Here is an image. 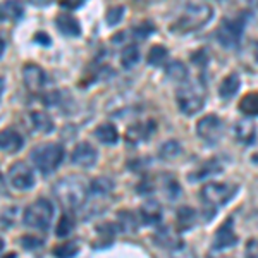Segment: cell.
I'll use <instances>...</instances> for the list:
<instances>
[{
	"label": "cell",
	"mask_w": 258,
	"mask_h": 258,
	"mask_svg": "<svg viewBox=\"0 0 258 258\" xmlns=\"http://www.w3.org/2000/svg\"><path fill=\"white\" fill-rule=\"evenodd\" d=\"M244 26H246V19L244 16H238V18H229L220 23L215 33V38L224 48H234L239 45L241 36H243Z\"/></svg>",
	"instance_id": "cell-7"
},
{
	"label": "cell",
	"mask_w": 258,
	"mask_h": 258,
	"mask_svg": "<svg viewBox=\"0 0 258 258\" xmlns=\"http://www.w3.org/2000/svg\"><path fill=\"white\" fill-rule=\"evenodd\" d=\"M24 2L31 4V6H35V7H45L50 4V0H24Z\"/></svg>",
	"instance_id": "cell-42"
},
{
	"label": "cell",
	"mask_w": 258,
	"mask_h": 258,
	"mask_svg": "<svg viewBox=\"0 0 258 258\" xmlns=\"http://www.w3.org/2000/svg\"><path fill=\"white\" fill-rule=\"evenodd\" d=\"M31 160L35 167L40 170L43 176L55 172L59 169L66 157V150L60 143H45L31 150Z\"/></svg>",
	"instance_id": "cell-3"
},
{
	"label": "cell",
	"mask_w": 258,
	"mask_h": 258,
	"mask_svg": "<svg viewBox=\"0 0 258 258\" xmlns=\"http://www.w3.org/2000/svg\"><path fill=\"white\" fill-rule=\"evenodd\" d=\"M95 136H97V140L103 145H115L119 141L117 129H115L114 124H110V122L100 124V126L95 129Z\"/></svg>",
	"instance_id": "cell-20"
},
{
	"label": "cell",
	"mask_w": 258,
	"mask_h": 258,
	"mask_svg": "<svg viewBox=\"0 0 258 258\" xmlns=\"http://www.w3.org/2000/svg\"><path fill=\"white\" fill-rule=\"evenodd\" d=\"M234 136L241 145H253L256 141V126L253 120L241 119L234 124Z\"/></svg>",
	"instance_id": "cell-13"
},
{
	"label": "cell",
	"mask_w": 258,
	"mask_h": 258,
	"mask_svg": "<svg viewBox=\"0 0 258 258\" xmlns=\"http://www.w3.org/2000/svg\"><path fill=\"white\" fill-rule=\"evenodd\" d=\"M74 229V220L71 217V214H64L57 224V229H55V234L57 238H68V236L73 232Z\"/></svg>",
	"instance_id": "cell-32"
},
{
	"label": "cell",
	"mask_w": 258,
	"mask_h": 258,
	"mask_svg": "<svg viewBox=\"0 0 258 258\" xmlns=\"http://www.w3.org/2000/svg\"><path fill=\"white\" fill-rule=\"evenodd\" d=\"M165 73H167V76L170 78V80H176V81L188 80V68H186V64L181 60L170 62V64L167 66V69H165Z\"/></svg>",
	"instance_id": "cell-29"
},
{
	"label": "cell",
	"mask_w": 258,
	"mask_h": 258,
	"mask_svg": "<svg viewBox=\"0 0 258 258\" xmlns=\"http://www.w3.org/2000/svg\"><path fill=\"white\" fill-rule=\"evenodd\" d=\"M159 153H160L162 159H165V160H174V159H177V157L182 153L181 143H179V141H176V140L165 141V143L160 147Z\"/></svg>",
	"instance_id": "cell-31"
},
{
	"label": "cell",
	"mask_w": 258,
	"mask_h": 258,
	"mask_svg": "<svg viewBox=\"0 0 258 258\" xmlns=\"http://www.w3.org/2000/svg\"><path fill=\"white\" fill-rule=\"evenodd\" d=\"M155 239H157V243H159L162 248H167V249H176L179 246H182L181 241L177 239V236L174 234L172 229H167V227L160 229V231L157 232Z\"/></svg>",
	"instance_id": "cell-26"
},
{
	"label": "cell",
	"mask_w": 258,
	"mask_h": 258,
	"mask_svg": "<svg viewBox=\"0 0 258 258\" xmlns=\"http://www.w3.org/2000/svg\"><path fill=\"white\" fill-rule=\"evenodd\" d=\"M7 176H9V184L14 189L28 191L35 186V174L24 162H14L9 167Z\"/></svg>",
	"instance_id": "cell-9"
},
{
	"label": "cell",
	"mask_w": 258,
	"mask_h": 258,
	"mask_svg": "<svg viewBox=\"0 0 258 258\" xmlns=\"http://www.w3.org/2000/svg\"><path fill=\"white\" fill-rule=\"evenodd\" d=\"M85 2L86 0H59L60 7H64V9H78V7H81Z\"/></svg>",
	"instance_id": "cell-39"
},
{
	"label": "cell",
	"mask_w": 258,
	"mask_h": 258,
	"mask_svg": "<svg viewBox=\"0 0 258 258\" xmlns=\"http://www.w3.org/2000/svg\"><path fill=\"white\" fill-rule=\"evenodd\" d=\"M97 150L91 147L90 143L86 141H81L74 147L73 153H71V162L78 167H83V169H88V167H93L97 164Z\"/></svg>",
	"instance_id": "cell-10"
},
{
	"label": "cell",
	"mask_w": 258,
	"mask_h": 258,
	"mask_svg": "<svg viewBox=\"0 0 258 258\" xmlns=\"http://www.w3.org/2000/svg\"><path fill=\"white\" fill-rule=\"evenodd\" d=\"M140 60V48L136 45H126L120 50V64L126 69H131L138 64Z\"/></svg>",
	"instance_id": "cell-28"
},
{
	"label": "cell",
	"mask_w": 258,
	"mask_h": 258,
	"mask_svg": "<svg viewBox=\"0 0 258 258\" xmlns=\"http://www.w3.org/2000/svg\"><path fill=\"white\" fill-rule=\"evenodd\" d=\"M35 41L38 45H41V47H50V43H52V40H50V36L47 35V33L43 31H38L35 35Z\"/></svg>",
	"instance_id": "cell-40"
},
{
	"label": "cell",
	"mask_w": 258,
	"mask_h": 258,
	"mask_svg": "<svg viewBox=\"0 0 258 258\" xmlns=\"http://www.w3.org/2000/svg\"><path fill=\"white\" fill-rule=\"evenodd\" d=\"M222 170V165L219 164L217 160H212V162H207L205 165L202 167V170L198 172V176L197 177H205V176H209V174H215V172H220Z\"/></svg>",
	"instance_id": "cell-37"
},
{
	"label": "cell",
	"mask_w": 258,
	"mask_h": 258,
	"mask_svg": "<svg viewBox=\"0 0 258 258\" xmlns=\"http://www.w3.org/2000/svg\"><path fill=\"white\" fill-rule=\"evenodd\" d=\"M236 191H238V186H231L226 184V182H209L202 188L203 205L209 209L212 215L217 209L226 205L229 200H232Z\"/></svg>",
	"instance_id": "cell-5"
},
{
	"label": "cell",
	"mask_w": 258,
	"mask_h": 258,
	"mask_svg": "<svg viewBox=\"0 0 258 258\" xmlns=\"http://www.w3.org/2000/svg\"><path fill=\"white\" fill-rule=\"evenodd\" d=\"M6 193H7V184H6V181H4L2 174H0V195H6Z\"/></svg>",
	"instance_id": "cell-43"
},
{
	"label": "cell",
	"mask_w": 258,
	"mask_h": 258,
	"mask_svg": "<svg viewBox=\"0 0 258 258\" xmlns=\"http://www.w3.org/2000/svg\"><path fill=\"white\" fill-rule=\"evenodd\" d=\"M197 222V212L191 207H181L176 214V224L179 227V231H188L195 226Z\"/></svg>",
	"instance_id": "cell-23"
},
{
	"label": "cell",
	"mask_w": 258,
	"mask_h": 258,
	"mask_svg": "<svg viewBox=\"0 0 258 258\" xmlns=\"http://www.w3.org/2000/svg\"><path fill=\"white\" fill-rule=\"evenodd\" d=\"M4 258H18V255H16V253H9V255H6Z\"/></svg>",
	"instance_id": "cell-46"
},
{
	"label": "cell",
	"mask_w": 258,
	"mask_h": 258,
	"mask_svg": "<svg viewBox=\"0 0 258 258\" xmlns=\"http://www.w3.org/2000/svg\"><path fill=\"white\" fill-rule=\"evenodd\" d=\"M214 9L207 4H193L188 9H184L179 18L170 24V31L177 33V35H188L203 28L212 19Z\"/></svg>",
	"instance_id": "cell-2"
},
{
	"label": "cell",
	"mask_w": 258,
	"mask_h": 258,
	"mask_svg": "<svg viewBox=\"0 0 258 258\" xmlns=\"http://www.w3.org/2000/svg\"><path fill=\"white\" fill-rule=\"evenodd\" d=\"M238 244V236L232 227V219H227L214 236V249H227Z\"/></svg>",
	"instance_id": "cell-11"
},
{
	"label": "cell",
	"mask_w": 258,
	"mask_h": 258,
	"mask_svg": "<svg viewBox=\"0 0 258 258\" xmlns=\"http://www.w3.org/2000/svg\"><path fill=\"white\" fill-rule=\"evenodd\" d=\"M21 246L24 249L33 251V249H38L43 246V241L40 238H35V236H23V238H21Z\"/></svg>",
	"instance_id": "cell-36"
},
{
	"label": "cell",
	"mask_w": 258,
	"mask_h": 258,
	"mask_svg": "<svg viewBox=\"0 0 258 258\" xmlns=\"http://www.w3.org/2000/svg\"><path fill=\"white\" fill-rule=\"evenodd\" d=\"M160 191L169 202H174V200H179L181 197V186H179L177 179L172 176H162V182H160Z\"/></svg>",
	"instance_id": "cell-22"
},
{
	"label": "cell",
	"mask_w": 258,
	"mask_h": 258,
	"mask_svg": "<svg viewBox=\"0 0 258 258\" xmlns=\"http://www.w3.org/2000/svg\"><path fill=\"white\" fill-rule=\"evenodd\" d=\"M23 136L16 129H6V131L0 133V150H4V152H19L23 148Z\"/></svg>",
	"instance_id": "cell-16"
},
{
	"label": "cell",
	"mask_w": 258,
	"mask_h": 258,
	"mask_svg": "<svg viewBox=\"0 0 258 258\" xmlns=\"http://www.w3.org/2000/svg\"><path fill=\"white\" fill-rule=\"evenodd\" d=\"M155 131V122L153 120H147V122L135 124L127 129L126 133V141L129 145H138L141 140H147L153 135Z\"/></svg>",
	"instance_id": "cell-14"
},
{
	"label": "cell",
	"mask_w": 258,
	"mask_h": 258,
	"mask_svg": "<svg viewBox=\"0 0 258 258\" xmlns=\"http://www.w3.org/2000/svg\"><path fill=\"white\" fill-rule=\"evenodd\" d=\"M23 81L26 85L28 90L31 91H38L43 88L47 76H45V71L36 64H24L23 66Z\"/></svg>",
	"instance_id": "cell-12"
},
{
	"label": "cell",
	"mask_w": 258,
	"mask_h": 258,
	"mask_svg": "<svg viewBox=\"0 0 258 258\" xmlns=\"http://www.w3.org/2000/svg\"><path fill=\"white\" fill-rule=\"evenodd\" d=\"M53 256L55 258H74L80 253V243L76 239H69L60 243L59 246L53 248Z\"/></svg>",
	"instance_id": "cell-27"
},
{
	"label": "cell",
	"mask_w": 258,
	"mask_h": 258,
	"mask_svg": "<svg viewBox=\"0 0 258 258\" xmlns=\"http://www.w3.org/2000/svg\"><path fill=\"white\" fill-rule=\"evenodd\" d=\"M255 59H256V62H258V43L255 45Z\"/></svg>",
	"instance_id": "cell-47"
},
{
	"label": "cell",
	"mask_w": 258,
	"mask_h": 258,
	"mask_svg": "<svg viewBox=\"0 0 258 258\" xmlns=\"http://www.w3.org/2000/svg\"><path fill=\"white\" fill-rule=\"evenodd\" d=\"M170 258H197V256H195V253L191 251V249L184 248V246H179L176 249H172Z\"/></svg>",
	"instance_id": "cell-38"
},
{
	"label": "cell",
	"mask_w": 258,
	"mask_h": 258,
	"mask_svg": "<svg viewBox=\"0 0 258 258\" xmlns=\"http://www.w3.org/2000/svg\"><path fill=\"white\" fill-rule=\"evenodd\" d=\"M4 246H6V243H4V239H0V251L4 249Z\"/></svg>",
	"instance_id": "cell-48"
},
{
	"label": "cell",
	"mask_w": 258,
	"mask_h": 258,
	"mask_svg": "<svg viewBox=\"0 0 258 258\" xmlns=\"http://www.w3.org/2000/svg\"><path fill=\"white\" fill-rule=\"evenodd\" d=\"M119 224H120V229H124V231H136V217L131 214V212L127 210H122L119 214Z\"/></svg>",
	"instance_id": "cell-33"
},
{
	"label": "cell",
	"mask_w": 258,
	"mask_h": 258,
	"mask_svg": "<svg viewBox=\"0 0 258 258\" xmlns=\"http://www.w3.org/2000/svg\"><path fill=\"white\" fill-rule=\"evenodd\" d=\"M124 12H126V9H124L122 6L110 7V9L107 11V19H105L107 24H109V26H115V24H119L124 18Z\"/></svg>",
	"instance_id": "cell-34"
},
{
	"label": "cell",
	"mask_w": 258,
	"mask_h": 258,
	"mask_svg": "<svg viewBox=\"0 0 258 258\" xmlns=\"http://www.w3.org/2000/svg\"><path fill=\"white\" fill-rule=\"evenodd\" d=\"M112 191H114V182L109 177H97L90 182V193L97 198L110 197Z\"/></svg>",
	"instance_id": "cell-21"
},
{
	"label": "cell",
	"mask_w": 258,
	"mask_h": 258,
	"mask_svg": "<svg viewBox=\"0 0 258 258\" xmlns=\"http://www.w3.org/2000/svg\"><path fill=\"white\" fill-rule=\"evenodd\" d=\"M55 26H57V30L66 36H80L81 35L80 21H78L76 18H73V16H68V14L57 16Z\"/></svg>",
	"instance_id": "cell-17"
},
{
	"label": "cell",
	"mask_w": 258,
	"mask_h": 258,
	"mask_svg": "<svg viewBox=\"0 0 258 258\" xmlns=\"http://www.w3.org/2000/svg\"><path fill=\"white\" fill-rule=\"evenodd\" d=\"M4 88H6V81H4V78H0V95L4 93Z\"/></svg>",
	"instance_id": "cell-45"
},
{
	"label": "cell",
	"mask_w": 258,
	"mask_h": 258,
	"mask_svg": "<svg viewBox=\"0 0 258 258\" xmlns=\"http://www.w3.org/2000/svg\"><path fill=\"white\" fill-rule=\"evenodd\" d=\"M53 219V205L47 198H40L28 205L23 212L24 226L38 229V231H48Z\"/></svg>",
	"instance_id": "cell-4"
},
{
	"label": "cell",
	"mask_w": 258,
	"mask_h": 258,
	"mask_svg": "<svg viewBox=\"0 0 258 258\" xmlns=\"http://www.w3.org/2000/svg\"><path fill=\"white\" fill-rule=\"evenodd\" d=\"M176 102L182 114H198L205 105V90L200 85H182L176 91Z\"/></svg>",
	"instance_id": "cell-6"
},
{
	"label": "cell",
	"mask_w": 258,
	"mask_h": 258,
	"mask_svg": "<svg viewBox=\"0 0 258 258\" xmlns=\"http://www.w3.org/2000/svg\"><path fill=\"white\" fill-rule=\"evenodd\" d=\"M256 4H258V0H256Z\"/></svg>",
	"instance_id": "cell-49"
},
{
	"label": "cell",
	"mask_w": 258,
	"mask_h": 258,
	"mask_svg": "<svg viewBox=\"0 0 258 258\" xmlns=\"http://www.w3.org/2000/svg\"><path fill=\"white\" fill-rule=\"evenodd\" d=\"M197 135L207 145H217L224 136V122L215 114H209L197 122Z\"/></svg>",
	"instance_id": "cell-8"
},
{
	"label": "cell",
	"mask_w": 258,
	"mask_h": 258,
	"mask_svg": "<svg viewBox=\"0 0 258 258\" xmlns=\"http://www.w3.org/2000/svg\"><path fill=\"white\" fill-rule=\"evenodd\" d=\"M246 258H258V241L251 239L246 246Z\"/></svg>",
	"instance_id": "cell-41"
},
{
	"label": "cell",
	"mask_w": 258,
	"mask_h": 258,
	"mask_svg": "<svg viewBox=\"0 0 258 258\" xmlns=\"http://www.w3.org/2000/svg\"><path fill=\"white\" fill-rule=\"evenodd\" d=\"M31 122L36 131L43 133V135H50L55 129L52 117L48 114H45V112H31Z\"/></svg>",
	"instance_id": "cell-24"
},
{
	"label": "cell",
	"mask_w": 258,
	"mask_h": 258,
	"mask_svg": "<svg viewBox=\"0 0 258 258\" xmlns=\"http://www.w3.org/2000/svg\"><path fill=\"white\" fill-rule=\"evenodd\" d=\"M167 57H169V50L165 48L164 45H153V47L148 50L147 60H148V64H152V66H162V64H165Z\"/></svg>",
	"instance_id": "cell-30"
},
{
	"label": "cell",
	"mask_w": 258,
	"mask_h": 258,
	"mask_svg": "<svg viewBox=\"0 0 258 258\" xmlns=\"http://www.w3.org/2000/svg\"><path fill=\"white\" fill-rule=\"evenodd\" d=\"M140 219L143 224L147 226H159L162 220V209L159 205V202L155 200H148L140 210Z\"/></svg>",
	"instance_id": "cell-15"
},
{
	"label": "cell",
	"mask_w": 258,
	"mask_h": 258,
	"mask_svg": "<svg viewBox=\"0 0 258 258\" xmlns=\"http://www.w3.org/2000/svg\"><path fill=\"white\" fill-rule=\"evenodd\" d=\"M239 86H241V80H239V76L238 74H234V73H231V74H227L226 78H224L222 81H220V85H219V95L222 98H232L236 93H238V90H239Z\"/></svg>",
	"instance_id": "cell-19"
},
{
	"label": "cell",
	"mask_w": 258,
	"mask_h": 258,
	"mask_svg": "<svg viewBox=\"0 0 258 258\" xmlns=\"http://www.w3.org/2000/svg\"><path fill=\"white\" fill-rule=\"evenodd\" d=\"M4 52H6V40H4L2 35H0V59H2Z\"/></svg>",
	"instance_id": "cell-44"
},
{
	"label": "cell",
	"mask_w": 258,
	"mask_h": 258,
	"mask_svg": "<svg viewBox=\"0 0 258 258\" xmlns=\"http://www.w3.org/2000/svg\"><path fill=\"white\" fill-rule=\"evenodd\" d=\"M239 110L243 112L248 117H255L258 115V91H251V93H246L239 102Z\"/></svg>",
	"instance_id": "cell-25"
},
{
	"label": "cell",
	"mask_w": 258,
	"mask_h": 258,
	"mask_svg": "<svg viewBox=\"0 0 258 258\" xmlns=\"http://www.w3.org/2000/svg\"><path fill=\"white\" fill-rule=\"evenodd\" d=\"M23 16V6H19L16 0H4L0 4V21H19Z\"/></svg>",
	"instance_id": "cell-18"
},
{
	"label": "cell",
	"mask_w": 258,
	"mask_h": 258,
	"mask_svg": "<svg viewBox=\"0 0 258 258\" xmlns=\"http://www.w3.org/2000/svg\"><path fill=\"white\" fill-rule=\"evenodd\" d=\"M53 195L59 200L60 205L68 212H71V210L81 209L86 203L88 188H86V184L83 182L81 177L68 176L55 182V186H53Z\"/></svg>",
	"instance_id": "cell-1"
},
{
	"label": "cell",
	"mask_w": 258,
	"mask_h": 258,
	"mask_svg": "<svg viewBox=\"0 0 258 258\" xmlns=\"http://www.w3.org/2000/svg\"><path fill=\"white\" fill-rule=\"evenodd\" d=\"M153 30H155V26H153V23H150V21H143L141 24H138V26H135V36H138V38H147V36H150L153 33Z\"/></svg>",
	"instance_id": "cell-35"
}]
</instances>
